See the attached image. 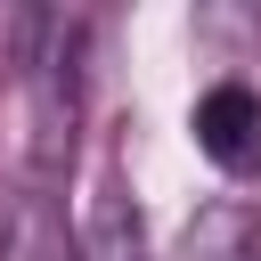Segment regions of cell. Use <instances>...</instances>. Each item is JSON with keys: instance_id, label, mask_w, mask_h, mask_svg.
Here are the masks:
<instances>
[{"instance_id": "1", "label": "cell", "mask_w": 261, "mask_h": 261, "mask_svg": "<svg viewBox=\"0 0 261 261\" xmlns=\"http://www.w3.org/2000/svg\"><path fill=\"white\" fill-rule=\"evenodd\" d=\"M188 130H196L204 163H220V171H261V90H253V82H212V90L196 98Z\"/></svg>"}]
</instances>
